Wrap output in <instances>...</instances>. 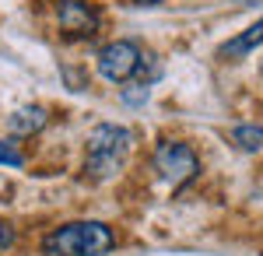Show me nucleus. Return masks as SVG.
Here are the masks:
<instances>
[{
    "label": "nucleus",
    "mask_w": 263,
    "mask_h": 256,
    "mask_svg": "<svg viewBox=\"0 0 263 256\" xmlns=\"http://www.w3.org/2000/svg\"><path fill=\"white\" fill-rule=\"evenodd\" d=\"M147 95H151V92H147L144 84H130V88H123V102H126V105H144Z\"/></svg>",
    "instance_id": "10"
},
{
    "label": "nucleus",
    "mask_w": 263,
    "mask_h": 256,
    "mask_svg": "<svg viewBox=\"0 0 263 256\" xmlns=\"http://www.w3.org/2000/svg\"><path fill=\"white\" fill-rule=\"evenodd\" d=\"M155 172L172 190H179V186H186V182H193L200 176V155L182 140H162L155 148Z\"/></svg>",
    "instance_id": "3"
},
{
    "label": "nucleus",
    "mask_w": 263,
    "mask_h": 256,
    "mask_svg": "<svg viewBox=\"0 0 263 256\" xmlns=\"http://www.w3.org/2000/svg\"><path fill=\"white\" fill-rule=\"evenodd\" d=\"M99 74L112 84H126V81L137 74V63H141V46L134 39H112L99 49Z\"/></svg>",
    "instance_id": "4"
},
{
    "label": "nucleus",
    "mask_w": 263,
    "mask_h": 256,
    "mask_svg": "<svg viewBox=\"0 0 263 256\" xmlns=\"http://www.w3.org/2000/svg\"><path fill=\"white\" fill-rule=\"evenodd\" d=\"M116 232L105 221H67L42 239V256H105Z\"/></svg>",
    "instance_id": "1"
},
{
    "label": "nucleus",
    "mask_w": 263,
    "mask_h": 256,
    "mask_svg": "<svg viewBox=\"0 0 263 256\" xmlns=\"http://www.w3.org/2000/svg\"><path fill=\"white\" fill-rule=\"evenodd\" d=\"M260 78H263V60H260Z\"/></svg>",
    "instance_id": "13"
},
{
    "label": "nucleus",
    "mask_w": 263,
    "mask_h": 256,
    "mask_svg": "<svg viewBox=\"0 0 263 256\" xmlns=\"http://www.w3.org/2000/svg\"><path fill=\"white\" fill-rule=\"evenodd\" d=\"M232 140L242 148V151H260L263 148V126L260 123H239L232 130Z\"/></svg>",
    "instance_id": "8"
},
{
    "label": "nucleus",
    "mask_w": 263,
    "mask_h": 256,
    "mask_svg": "<svg viewBox=\"0 0 263 256\" xmlns=\"http://www.w3.org/2000/svg\"><path fill=\"white\" fill-rule=\"evenodd\" d=\"M137 7H155V4H162V0H134Z\"/></svg>",
    "instance_id": "12"
},
{
    "label": "nucleus",
    "mask_w": 263,
    "mask_h": 256,
    "mask_svg": "<svg viewBox=\"0 0 263 256\" xmlns=\"http://www.w3.org/2000/svg\"><path fill=\"white\" fill-rule=\"evenodd\" d=\"M57 25L67 39H91L102 28V11L88 0H57Z\"/></svg>",
    "instance_id": "5"
},
{
    "label": "nucleus",
    "mask_w": 263,
    "mask_h": 256,
    "mask_svg": "<svg viewBox=\"0 0 263 256\" xmlns=\"http://www.w3.org/2000/svg\"><path fill=\"white\" fill-rule=\"evenodd\" d=\"M260 42H263V18L256 21V25H249L246 32H239L235 39H228L221 49H218V57H224V60H242V57H249Z\"/></svg>",
    "instance_id": "7"
},
{
    "label": "nucleus",
    "mask_w": 263,
    "mask_h": 256,
    "mask_svg": "<svg viewBox=\"0 0 263 256\" xmlns=\"http://www.w3.org/2000/svg\"><path fill=\"white\" fill-rule=\"evenodd\" d=\"M14 242H18V232H14L7 221H0V253H4V249H11Z\"/></svg>",
    "instance_id": "11"
},
{
    "label": "nucleus",
    "mask_w": 263,
    "mask_h": 256,
    "mask_svg": "<svg viewBox=\"0 0 263 256\" xmlns=\"http://www.w3.org/2000/svg\"><path fill=\"white\" fill-rule=\"evenodd\" d=\"M46 123H49V109L46 105H25V109H18L14 116L7 119V130L14 137H32V134H39Z\"/></svg>",
    "instance_id": "6"
},
{
    "label": "nucleus",
    "mask_w": 263,
    "mask_h": 256,
    "mask_svg": "<svg viewBox=\"0 0 263 256\" xmlns=\"http://www.w3.org/2000/svg\"><path fill=\"white\" fill-rule=\"evenodd\" d=\"M134 148V134L120 123H99L88 134V151H84V172L91 179H109L123 169V161Z\"/></svg>",
    "instance_id": "2"
},
{
    "label": "nucleus",
    "mask_w": 263,
    "mask_h": 256,
    "mask_svg": "<svg viewBox=\"0 0 263 256\" xmlns=\"http://www.w3.org/2000/svg\"><path fill=\"white\" fill-rule=\"evenodd\" d=\"M0 165H11V169H21L25 165V155L14 140H0Z\"/></svg>",
    "instance_id": "9"
}]
</instances>
